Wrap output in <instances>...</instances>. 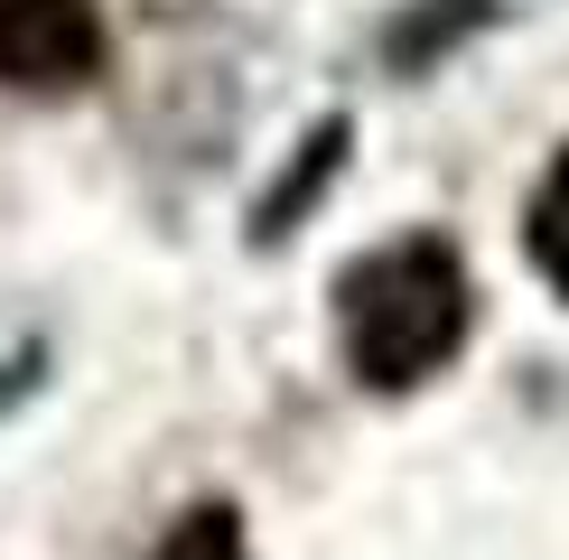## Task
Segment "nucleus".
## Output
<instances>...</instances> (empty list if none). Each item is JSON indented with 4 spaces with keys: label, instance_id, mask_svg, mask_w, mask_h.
<instances>
[{
    "label": "nucleus",
    "instance_id": "obj_1",
    "mask_svg": "<svg viewBox=\"0 0 569 560\" xmlns=\"http://www.w3.org/2000/svg\"><path fill=\"white\" fill-rule=\"evenodd\" d=\"M467 318H477V290H467L458 243L439 233H401V243L365 252L337 280V337L346 364L365 373L373 392H411L467 346Z\"/></svg>",
    "mask_w": 569,
    "mask_h": 560
},
{
    "label": "nucleus",
    "instance_id": "obj_2",
    "mask_svg": "<svg viewBox=\"0 0 569 560\" xmlns=\"http://www.w3.org/2000/svg\"><path fill=\"white\" fill-rule=\"evenodd\" d=\"M103 66V19L93 0H0V84L57 93Z\"/></svg>",
    "mask_w": 569,
    "mask_h": 560
},
{
    "label": "nucleus",
    "instance_id": "obj_3",
    "mask_svg": "<svg viewBox=\"0 0 569 560\" xmlns=\"http://www.w3.org/2000/svg\"><path fill=\"white\" fill-rule=\"evenodd\" d=\"M523 243H532L541 280L569 299V150L551 159V178H541V197H532V216H523Z\"/></svg>",
    "mask_w": 569,
    "mask_h": 560
},
{
    "label": "nucleus",
    "instance_id": "obj_4",
    "mask_svg": "<svg viewBox=\"0 0 569 560\" xmlns=\"http://www.w3.org/2000/svg\"><path fill=\"white\" fill-rule=\"evenodd\" d=\"M150 560H252L243 551V513H233V504H197Z\"/></svg>",
    "mask_w": 569,
    "mask_h": 560
}]
</instances>
